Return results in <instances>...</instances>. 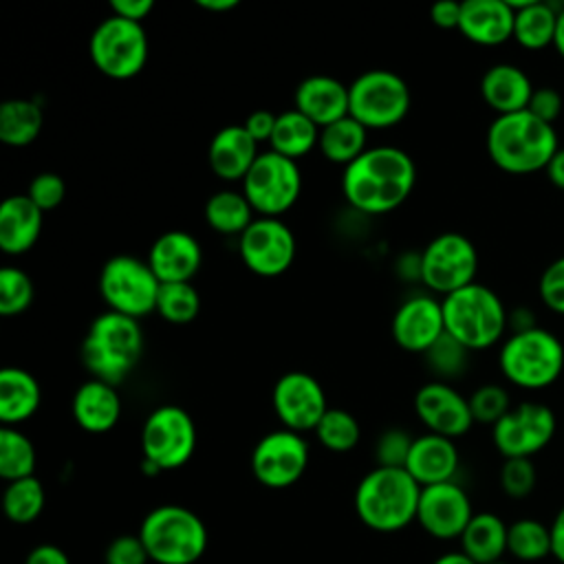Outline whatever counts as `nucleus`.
Returning a JSON list of instances; mask_svg holds the SVG:
<instances>
[{"mask_svg": "<svg viewBox=\"0 0 564 564\" xmlns=\"http://www.w3.org/2000/svg\"><path fill=\"white\" fill-rule=\"evenodd\" d=\"M414 181L416 167L405 150L375 145L344 167L341 194L355 212L388 214L405 203Z\"/></svg>", "mask_w": 564, "mask_h": 564, "instance_id": "f257e3e1", "label": "nucleus"}, {"mask_svg": "<svg viewBox=\"0 0 564 564\" xmlns=\"http://www.w3.org/2000/svg\"><path fill=\"white\" fill-rule=\"evenodd\" d=\"M487 154L496 167L509 174H533L544 170L560 150L553 126L529 110L498 115L487 130Z\"/></svg>", "mask_w": 564, "mask_h": 564, "instance_id": "f03ea898", "label": "nucleus"}, {"mask_svg": "<svg viewBox=\"0 0 564 564\" xmlns=\"http://www.w3.org/2000/svg\"><path fill=\"white\" fill-rule=\"evenodd\" d=\"M421 489L401 467H375L355 489L357 518L379 533L401 531L416 520Z\"/></svg>", "mask_w": 564, "mask_h": 564, "instance_id": "7ed1b4c3", "label": "nucleus"}, {"mask_svg": "<svg viewBox=\"0 0 564 564\" xmlns=\"http://www.w3.org/2000/svg\"><path fill=\"white\" fill-rule=\"evenodd\" d=\"M143 355V330L139 319L106 311L97 315L82 341V361L95 379L121 383Z\"/></svg>", "mask_w": 564, "mask_h": 564, "instance_id": "20e7f679", "label": "nucleus"}, {"mask_svg": "<svg viewBox=\"0 0 564 564\" xmlns=\"http://www.w3.org/2000/svg\"><path fill=\"white\" fill-rule=\"evenodd\" d=\"M445 333L467 350H485L502 339L509 313L502 300L485 284H469L441 300Z\"/></svg>", "mask_w": 564, "mask_h": 564, "instance_id": "39448f33", "label": "nucleus"}, {"mask_svg": "<svg viewBox=\"0 0 564 564\" xmlns=\"http://www.w3.org/2000/svg\"><path fill=\"white\" fill-rule=\"evenodd\" d=\"M156 564H194L207 551V527L187 507L161 505L152 509L137 533Z\"/></svg>", "mask_w": 564, "mask_h": 564, "instance_id": "423d86ee", "label": "nucleus"}, {"mask_svg": "<svg viewBox=\"0 0 564 564\" xmlns=\"http://www.w3.org/2000/svg\"><path fill=\"white\" fill-rule=\"evenodd\" d=\"M505 379L518 388L542 390L557 381L564 370V346L546 328L511 333L498 355Z\"/></svg>", "mask_w": 564, "mask_h": 564, "instance_id": "0eeeda50", "label": "nucleus"}, {"mask_svg": "<svg viewBox=\"0 0 564 564\" xmlns=\"http://www.w3.org/2000/svg\"><path fill=\"white\" fill-rule=\"evenodd\" d=\"M410 110V88L401 75L372 68L348 86V115L366 130H386L405 119Z\"/></svg>", "mask_w": 564, "mask_h": 564, "instance_id": "6e6552de", "label": "nucleus"}, {"mask_svg": "<svg viewBox=\"0 0 564 564\" xmlns=\"http://www.w3.org/2000/svg\"><path fill=\"white\" fill-rule=\"evenodd\" d=\"M88 55L95 68L110 79L139 75L148 62V35L143 24L119 15L104 18L88 40Z\"/></svg>", "mask_w": 564, "mask_h": 564, "instance_id": "1a4fd4ad", "label": "nucleus"}, {"mask_svg": "<svg viewBox=\"0 0 564 564\" xmlns=\"http://www.w3.org/2000/svg\"><path fill=\"white\" fill-rule=\"evenodd\" d=\"M159 289L161 282L148 260L134 256H112L99 273V293L108 311L134 319L156 311Z\"/></svg>", "mask_w": 564, "mask_h": 564, "instance_id": "9d476101", "label": "nucleus"}, {"mask_svg": "<svg viewBox=\"0 0 564 564\" xmlns=\"http://www.w3.org/2000/svg\"><path fill=\"white\" fill-rule=\"evenodd\" d=\"M302 192V172L297 161L273 150L260 152L247 176L242 178V194L253 212L269 218H280L295 205Z\"/></svg>", "mask_w": 564, "mask_h": 564, "instance_id": "9b49d317", "label": "nucleus"}, {"mask_svg": "<svg viewBox=\"0 0 564 564\" xmlns=\"http://www.w3.org/2000/svg\"><path fill=\"white\" fill-rule=\"evenodd\" d=\"M196 449V425L178 405H159L141 427L143 460L159 471L183 467Z\"/></svg>", "mask_w": 564, "mask_h": 564, "instance_id": "f8f14e48", "label": "nucleus"}, {"mask_svg": "<svg viewBox=\"0 0 564 564\" xmlns=\"http://www.w3.org/2000/svg\"><path fill=\"white\" fill-rule=\"evenodd\" d=\"M476 271V247L458 231L438 234L421 251V282L443 297L474 284Z\"/></svg>", "mask_w": 564, "mask_h": 564, "instance_id": "ddd939ff", "label": "nucleus"}, {"mask_svg": "<svg viewBox=\"0 0 564 564\" xmlns=\"http://www.w3.org/2000/svg\"><path fill=\"white\" fill-rule=\"evenodd\" d=\"M555 423L549 405L524 401L491 427V441L505 458H531L551 443Z\"/></svg>", "mask_w": 564, "mask_h": 564, "instance_id": "4468645a", "label": "nucleus"}, {"mask_svg": "<svg viewBox=\"0 0 564 564\" xmlns=\"http://www.w3.org/2000/svg\"><path fill=\"white\" fill-rule=\"evenodd\" d=\"M308 465V445L293 430H273L264 434L251 452V471L269 489L295 485Z\"/></svg>", "mask_w": 564, "mask_h": 564, "instance_id": "2eb2a0df", "label": "nucleus"}, {"mask_svg": "<svg viewBox=\"0 0 564 564\" xmlns=\"http://www.w3.org/2000/svg\"><path fill=\"white\" fill-rule=\"evenodd\" d=\"M238 251L249 271L275 278L293 264L295 236L280 218L258 216L238 238Z\"/></svg>", "mask_w": 564, "mask_h": 564, "instance_id": "dca6fc26", "label": "nucleus"}, {"mask_svg": "<svg viewBox=\"0 0 564 564\" xmlns=\"http://www.w3.org/2000/svg\"><path fill=\"white\" fill-rule=\"evenodd\" d=\"M271 403L282 425L297 434L315 430L328 410L322 383L304 370L284 372L273 386Z\"/></svg>", "mask_w": 564, "mask_h": 564, "instance_id": "f3484780", "label": "nucleus"}, {"mask_svg": "<svg viewBox=\"0 0 564 564\" xmlns=\"http://www.w3.org/2000/svg\"><path fill=\"white\" fill-rule=\"evenodd\" d=\"M474 518L467 491L454 480L421 489L416 522L436 540L460 538Z\"/></svg>", "mask_w": 564, "mask_h": 564, "instance_id": "a211bd4d", "label": "nucleus"}, {"mask_svg": "<svg viewBox=\"0 0 564 564\" xmlns=\"http://www.w3.org/2000/svg\"><path fill=\"white\" fill-rule=\"evenodd\" d=\"M414 412L427 432L452 441L469 432L474 425L469 399L445 381H430L421 386L414 394Z\"/></svg>", "mask_w": 564, "mask_h": 564, "instance_id": "6ab92c4d", "label": "nucleus"}, {"mask_svg": "<svg viewBox=\"0 0 564 564\" xmlns=\"http://www.w3.org/2000/svg\"><path fill=\"white\" fill-rule=\"evenodd\" d=\"M443 333V304L432 295L408 297L392 317V337L408 352L425 355Z\"/></svg>", "mask_w": 564, "mask_h": 564, "instance_id": "aec40b11", "label": "nucleus"}, {"mask_svg": "<svg viewBox=\"0 0 564 564\" xmlns=\"http://www.w3.org/2000/svg\"><path fill=\"white\" fill-rule=\"evenodd\" d=\"M200 262L203 251L198 240L183 229L161 234L148 251V264L161 284L189 282L198 273Z\"/></svg>", "mask_w": 564, "mask_h": 564, "instance_id": "412c9836", "label": "nucleus"}, {"mask_svg": "<svg viewBox=\"0 0 564 564\" xmlns=\"http://www.w3.org/2000/svg\"><path fill=\"white\" fill-rule=\"evenodd\" d=\"M293 106L317 128H324L348 117V86L330 75H308L297 84Z\"/></svg>", "mask_w": 564, "mask_h": 564, "instance_id": "4be33fe9", "label": "nucleus"}, {"mask_svg": "<svg viewBox=\"0 0 564 564\" xmlns=\"http://www.w3.org/2000/svg\"><path fill=\"white\" fill-rule=\"evenodd\" d=\"M516 11L507 0H465L458 31L474 44L498 46L513 37Z\"/></svg>", "mask_w": 564, "mask_h": 564, "instance_id": "5701e85b", "label": "nucleus"}, {"mask_svg": "<svg viewBox=\"0 0 564 564\" xmlns=\"http://www.w3.org/2000/svg\"><path fill=\"white\" fill-rule=\"evenodd\" d=\"M258 154V141L245 130L242 123H231L212 137L207 161L218 178L242 181Z\"/></svg>", "mask_w": 564, "mask_h": 564, "instance_id": "b1692460", "label": "nucleus"}, {"mask_svg": "<svg viewBox=\"0 0 564 564\" xmlns=\"http://www.w3.org/2000/svg\"><path fill=\"white\" fill-rule=\"evenodd\" d=\"M458 469V449L452 438L438 434H421L414 438L410 456L405 460V471L421 485H441L454 480Z\"/></svg>", "mask_w": 564, "mask_h": 564, "instance_id": "393cba45", "label": "nucleus"}, {"mask_svg": "<svg viewBox=\"0 0 564 564\" xmlns=\"http://www.w3.org/2000/svg\"><path fill=\"white\" fill-rule=\"evenodd\" d=\"M70 408L82 430L104 434L112 430L121 416V397L112 383L90 377L75 390Z\"/></svg>", "mask_w": 564, "mask_h": 564, "instance_id": "a878e982", "label": "nucleus"}, {"mask_svg": "<svg viewBox=\"0 0 564 564\" xmlns=\"http://www.w3.org/2000/svg\"><path fill=\"white\" fill-rule=\"evenodd\" d=\"M42 209L26 196H7L0 205V249L7 256L29 251L42 231Z\"/></svg>", "mask_w": 564, "mask_h": 564, "instance_id": "bb28decb", "label": "nucleus"}, {"mask_svg": "<svg viewBox=\"0 0 564 564\" xmlns=\"http://www.w3.org/2000/svg\"><path fill=\"white\" fill-rule=\"evenodd\" d=\"M533 90L535 88L527 73L513 64H494L480 79V95L485 104L498 115L527 110Z\"/></svg>", "mask_w": 564, "mask_h": 564, "instance_id": "cd10ccee", "label": "nucleus"}, {"mask_svg": "<svg viewBox=\"0 0 564 564\" xmlns=\"http://www.w3.org/2000/svg\"><path fill=\"white\" fill-rule=\"evenodd\" d=\"M42 401L37 379L24 370L7 366L0 370V421L9 427L31 419Z\"/></svg>", "mask_w": 564, "mask_h": 564, "instance_id": "c85d7f7f", "label": "nucleus"}, {"mask_svg": "<svg viewBox=\"0 0 564 564\" xmlns=\"http://www.w3.org/2000/svg\"><path fill=\"white\" fill-rule=\"evenodd\" d=\"M516 11L513 20V40L527 51H540L553 44L557 13L562 4L538 2V0H507Z\"/></svg>", "mask_w": 564, "mask_h": 564, "instance_id": "c756f323", "label": "nucleus"}, {"mask_svg": "<svg viewBox=\"0 0 564 564\" xmlns=\"http://www.w3.org/2000/svg\"><path fill=\"white\" fill-rule=\"evenodd\" d=\"M507 533H509V524H505L500 516L489 511L474 513L463 535L458 538L460 551L476 564H489V562L502 560V555L507 553Z\"/></svg>", "mask_w": 564, "mask_h": 564, "instance_id": "7c9ffc66", "label": "nucleus"}, {"mask_svg": "<svg viewBox=\"0 0 564 564\" xmlns=\"http://www.w3.org/2000/svg\"><path fill=\"white\" fill-rule=\"evenodd\" d=\"M366 139H368V130L348 115L344 119H337L319 128L317 148L326 161L346 167L368 150Z\"/></svg>", "mask_w": 564, "mask_h": 564, "instance_id": "2f4dec72", "label": "nucleus"}, {"mask_svg": "<svg viewBox=\"0 0 564 564\" xmlns=\"http://www.w3.org/2000/svg\"><path fill=\"white\" fill-rule=\"evenodd\" d=\"M44 126V115L33 99H7L0 106V141L11 148L31 145Z\"/></svg>", "mask_w": 564, "mask_h": 564, "instance_id": "473e14b6", "label": "nucleus"}, {"mask_svg": "<svg viewBox=\"0 0 564 564\" xmlns=\"http://www.w3.org/2000/svg\"><path fill=\"white\" fill-rule=\"evenodd\" d=\"M205 220L207 225L225 236H242V231L256 220L253 207L242 192L220 189L212 194L205 203Z\"/></svg>", "mask_w": 564, "mask_h": 564, "instance_id": "72a5a7b5", "label": "nucleus"}, {"mask_svg": "<svg viewBox=\"0 0 564 564\" xmlns=\"http://www.w3.org/2000/svg\"><path fill=\"white\" fill-rule=\"evenodd\" d=\"M319 141V128L304 117L300 110H286L278 115L275 128L271 134V150L297 161L300 156L308 154Z\"/></svg>", "mask_w": 564, "mask_h": 564, "instance_id": "f704fd0d", "label": "nucleus"}, {"mask_svg": "<svg viewBox=\"0 0 564 564\" xmlns=\"http://www.w3.org/2000/svg\"><path fill=\"white\" fill-rule=\"evenodd\" d=\"M35 447L20 430L2 425L0 430V476L7 482L22 480L35 471Z\"/></svg>", "mask_w": 564, "mask_h": 564, "instance_id": "c9c22d12", "label": "nucleus"}, {"mask_svg": "<svg viewBox=\"0 0 564 564\" xmlns=\"http://www.w3.org/2000/svg\"><path fill=\"white\" fill-rule=\"evenodd\" d=\"M44 487L35 476L7 482L2 494L4 516L15 524H31L33 520H37L44 509Z\"/></svg>", "mask_w": 564, "mask_h": 564, "instance_id": "e433bc0d", "label": "nucleus"}, {"mask_svg": "<svg viewBox=\"0 0 564 564\" xmlns=\"http://www.w3.org/2000/svg\"><path fill=\"white\" fill-rule=\"evenodd\" d=\"M507 553L520 562H540L551 555V529L533 518H520L509 524Z\"/></svg>", "mask_w": 564, "mask_h": 564, "instance_id": "4c0bfd02", "label": "nucleus"}, {"mask_svg": "<svg viewBox=\"0 0 564 564\" xmlns=\"http://www.w3.org/2000/svg\"><path fill=\"white\" fill-rule=\"evenodd\" d=\"M200 311V295L192 282L161 284L156 313L170 324H189Z\"/></svg>", "mask_w": 564, "mask_h": 564, "instance_id": "58836bf2", "label": "nucleus"}, {"mask_svg": "<svg viewBox=\"0 0 564 564\" xmlns=\"http://www.w3.org/2000/svg\"><path fill=\"white\" fill-rule=\"evenodd\" d=\"M315 434H317V441L326 449L344 454V452H350L359 443L361 430H359L357 419L348 410L328 408L326 414L322 416V421L317 423Z\"/></svg>", "mask_w": 564, "mask_h": 564, "instance_id": "ea45409f", "label": "nucleus"}, {"mask_svg": "<svg viewBox=\"0 0 564 564\" xmlns=\"http://www.w3.org/2000/svg\"><path fill=\"white\" fill-rule=\"evenodd\" d=\"M35 289L31 278L18 267H2L0 269V313L2 315H18L26 311L33 302Z\"/></svg>", "mask_w": 564, "mask_h": 564, "instance_id": "a19ab883", "label": "nucleus"}, {"mask_svg": "<svg viewBox=\"0 0 564 564\" xmlns=\"http://www.w3.org/2000/svg\"><path fill=\"white\" fill-rule=\"evenodd\" d=\"M471 350H467L460 341H456L452 335L443 333L432 346L430 350L425 352V359L430 364V368L443 377V379H449V377H458L465 366H467V357H469Z\"/></svg>", "mask_w": 564, "mask_h": 564, "instance_id": "79ce46f5", "label": "nucleus"}, {"mask_svg": "<svg viewBox=\"0 0 564 564\" xmlns=\"http://www.w3.org/2000/svg\"><path fill=\"white\" fill-rule=\"evenodd\" d=\"M469 410L474 423H485L494 427L511 410L509 392L498 383H485L471 392Z\"/></svg>", "mask_w": 564, "mask_h": 564, "instance_id": "37998d69", "label": "nucleus"}, {"mask_svg": "<svg viewBox=\"0 0 564 564\" xmlns=\"http://www.w3.org/2000/svg\"><path fill=\"white\" fill-rule=\"evenodd\" d=\"M538 482V471L531 458H505L500 467V487L509 498H527Z\"/></svg>", "mask_w": 564, "mask_h": 564, "instance_id": "c03bdc74", "label": "nucleus"}, {"mask_svg": "<svg viewBox=\"0 0 564 564\" xmlns=\"http://www.w3.org/2000/svg\"><path fill=\"white\" fill-rule=\"evenodd\" d=\"M414 436H410L405 430L390 427L381 432L377 438L375 456H377V467H401L405 469V460L410 456Z\"/></svg>", "mask_w": 564, "mask_h": 564, "instance_id": "a18cd8bd", "label": "nucleus"}, {"mask_svg": "<svg viewBox=\"0 0 564 564\" xmlns=\"http://www.w3.org/2000/svg\"><path fill=\"white\" fill-rule=\"evenodd\" d=\"M26 196L42 209V212H51L55 209L64 196H66V185L62 181L59 174L55 172H40L37 176L31 178Z\"/></svg>", "mask_w": 564, "mask_h": 564, "instance_id": "49530a36", "label": "nucleus"}, {"mask_svg": "<svg viewBox=\"0 0 564 564\" xmlns=\"http://www.w3.org/2000/svg\"><path fill=\"white\" fill-rule=\"evenodd\" d=\"M538 291H540V300L542 304L557 313L564 315V256L553 260L540 275L538 282Z\"/></svg>", "mask_w": 564, "mask_h": 564, "instance_id": "de8ad7c7", "label": "nucleus"}, {"mask_svg": "<svg viewBox=\"0 0 564 564\" xmlns=\"http://www.w3.org/2000/svg\"><path fill=\"white\" fill-rule=\"evenodd\" d=\"M104 562L106 564H148V551L141 542L139 535L123 533L117 535L104 551Z\"/></svg>", "mask_w": 564, "mask_h": 564, "instance_id": "09e8293b", "label": "nucleus"}, {"mask_svg": "<svg viewBox=\"0 0 564 564\" xmlns=\"http://www.w3.org/2000/svg\"><path fill=\"white\" fill-rule=\"evenodd\" d=\"M527 110L538 117L540 121L553 126L555 119L560 117L562 112V95L551 88V86H542V88H535L533 95H531V101L527 106Z\"/></svg>", "mask_w": 564, "mask_h": 564, "instance_id": "8fccbe9b", "label": "nucleus"}, {"mask_svg": "<svg viewBox=\"0 0 564 564\" xmlns=\"http://www.w3.org/2000/svg\"><path fill=\"white\" fill-rule=\"evenodd\" d=\"M275 119L278 115L269 112V110H253L247 119H245V130L260 143V141H271L273 128H275Z\"/></svg>", "mask_w": 564, "mask_h": 564, "instance_id": "3c124183", "label": "nucleus"}, {"mask_svg": "<svg viewBox=\"0 0 564 564\" xmlns=\"http://www.w3.org/2000/svg\"><path fill=\"white\" fill-rule=\"evenodd\" d=\"M110 9H112V15L141 24L154 9V2L152 0H112Z\"/></svg>", "mask_w": 564, "mask_h": 564, "instance_id": "603ef678", "label": "nucleus"}, {"mask_svg": "<svg viewBox=\"0 0 564 564\" xmlns=\"http://www.w3.org/2000/svg\"><path fill=\"white\" fill-rule=\"evenodd\" d=\"M460 7H463V2H456V0H441V2L432 4V9H430V20H432L438 29H458V24H460Z\"/></svg>", "mask_w": 564, "mask_h": 564, "instance_id": "864d4df0", "label": "nucleus"}, {"mask_svg": "<svg viewBox=\"0 0 564 564\" xmlns=\"http://www.w3.org/2000/svg\"><path fill=\"white\" fill-rule=\"evenodd\" d=\"M24 564H70L68 555L55 544H37L29 551Z\"/></svg>", "mask_w": 564, "mask_h": 564, "instance_id": "5fc2aeb1", "label": "nucleus"}, {"mask_svg": "<svg viewBox=\"0 0 564 564\" xmlns=\"http://www.w3.org/2000/svg\"><path fill=\"white\" fill-rule=\"evenodd\" d=\"M551 555L564 564V505L551 522Z\"/></svg>", "mask_w": 564, "mask_h": 564, "instance_id": "6e6d98bb", "label": "nucleus"}, {"mask_svg": "<svg viewBox=\"0 0 564 564\" xmlns=\"http://www.w3.org/2000/svg\"><path fill=\"white\" fill-rule=\"evenodd\" d=\"M544 172H546V178L551 185H555L557 189H564V148H560L553 154V159L549 161Z\"/></svg>", "mask_w": 564, "mask_h": 564, "instance_id": "4d7b16f0", "label": "nucleus"}, {"mask_svg": "<svg viewBox=\"0 0 564 564\" xmlns=\"http://www.w3.org/2000/svg\"><path fill=\"white\" fill-rule=\"evenodd\" d=\"M509 326H511V333H524V330H531L535 328V319H533V313L529 308H516L511 315H509Z\"/></svg>", "mask_w": 564, "mask_h": 564, "instance_id": "13d9d810", "label": "nucleus"}, {"mask_svg": "<svg viewBox=\"0 0 564 564\" xmlns=\"http://www.w3.org/2000/svg\"><path fill=\"white\" fill-rule=\"evenodd\" d=\"M200 9L212 11V13H220V11H231L238 7V0H198L196 2Z\"/></svg>", "mask_w": 564, "mask_h": 564, "instance_id": "bf43d9fd", "label": "nucleus"}, {"mask_svg": "<svg viewBox=\"0 0 564 564\" xmlns=\"http://www.w3.org/2000/svg\"><path fill=\"white\" fill-rule=\"evenodd\" d=\"M553 48H555L557 55L564 59V4L560 7V13H557V26H555V37H553Z\"/></svg>", "mask_w": 564, "mask_h": 564, "instance_id": "052dcab7", "label": "nucleus"}, {"mask_svg": "<svg viewBox=\"0 0 564 564\" xmlns=\"http://www.w3.org/2000/svg\"><path fill=\"white\" fill-rule=\"evenodd\" d=\"M432 564H476V562L469 560L463 551H449V553L438 555Z\"/></svg>", "mask_w": 564, "mask_h": 564, "instance_id": "680f3d73", "label": "nucleus"}, {"mask_svg": "<svg viewBox=\"0 0 564 564\" xmlns=\"http://www.w3.org/2000/svg\"><path fill=\"white\" fill-rule=\"evenodd\" d=\"M489 564H509V562H505V560H496V562H489Z\"/></svg>", "mask_w": 564, "mask_h": 564, "instance_id": "e2e57ef3", "label": "nucleus"}]
</instances>
